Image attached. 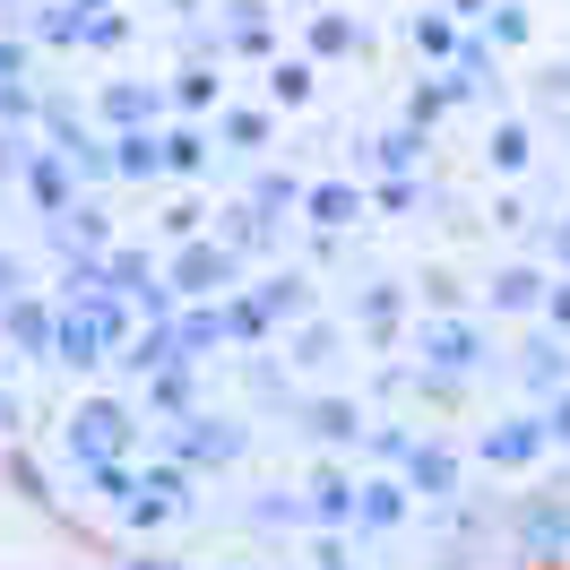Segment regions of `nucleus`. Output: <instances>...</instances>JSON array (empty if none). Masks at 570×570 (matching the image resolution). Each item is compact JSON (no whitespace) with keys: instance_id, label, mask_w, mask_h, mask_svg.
Segmentation results:
<instances>
[{"instance_id":"obj_1","label":"nucleus","mask_w":570,"mask_h":570,"mask_svg":"<svg viewBox=\"0 0 570 570\" xmlns=\"http://www.w3.org/2000/svg\"><path fill=\"white\" fill-rule=\"evenodd\" d=\"M70 450L87 466H112L121 450H130V406H112V397H87L78 406V424H70Z\"/></svg>"},{"instance_id":"obj_2","label":"nucleus","mask_w":570,"mask_h":570,"mask_svg":"<svg viewBox=\"0 0 570 570\" xmlns=\"http://www.w3.org/2000/svg\"><path fill=\"white\" fill-rule=\"evenodd\" d=\"M225 277H234V250H225V243H190L174 259V277H165V285H181V303H208Z\"/></svg>"},{"instance_id":"obj_3","label":"nucleus","mask_w":570,"mask_h":570,"mask_svg":"<svg viewBox=\"0 0 570 570\" xmlns=\"http://www.w3.org/2000/svg\"><path fill=\"white\" fill-rule=\"evenodd\" d=\"M424 355H432V372H475V363H484V337L466 321H441V328H424Z\"/></svg>"},{"instance_id":"obj_4","label":"nucleus","mask_w":570,"mask_h":570,"mask_svg":"<svg viewBox=\"0 0 570 570\" xmlns=\"http://www.w3.org/2000/svg\"><path fill=\"white\" fill-rule=\"evenodd\" d=\"M174 510H190V475L156 466V475L139 484V501H130V519H139V528H156V519H174Z\"/></svg>"},{"instance_id":"obj_5","label":"nucleus","mask_w":570,"mask_h":570,"mask_svg":"<svg viewBox=\"0 0 570 570\" xmlns=\"http://www.w3.org/2000/svg\"><path fill=\"white\" fill-rule=\"evenodd\" d=\"M174 459H190V466H216V459H234V432L216 424V415H190V424L174 432Z\"/></svg>"},{"instance_id":"obj_6","label":"nucleus","mask_w":570,"mask_h":570,"mask_svg":"<svg viewBox=\"0 0 570 570\" xmlns=\"http://www.w3.org/2000/svg\"><path fill=\"white\" fill-rule=\"evenodd\" d=\"M519 372H528V390H535V397H562V390H570V355L553 346V337H528Z\"/></svg>"},{"instance_id":"obj_7","label":"nucleus","mask_w":570,"mask_h":570,"mask_svg":"<svg viewBox=\"0 0 570 570\" xmlns=\"http://www.w3.org/2000/svg\"><path fill=\"white\" fill-rule=\"evenodd\" d=\"M544 441H553V424H535V415H519V424H501L493 441H484V459H493V466H528L535 450H544Z\"/></svg>"},{"instance_id":"obj_8","label":"nucleus","mask_w":570,"mask_h":570,"mask_svg":"<svg viewBox=\"0 0 570 570\" xmlns=\"http://www.w3.org/2000/svg\"><path fill=\"white\" fill-rule=\"evenodd\" d=\"M27 190H36L43 216H70V165H61V156H36V165H27Z\"/></svg>"},{"instance_id":"obj_9","label":"nucleus","mask_w":570,"mask_h":570,"mask_svg":"<svg viewBox=\"0 0 570 570\" xmlns=\"http://www.w3.org/2000/svg\"><path fill=\"white\" fill-rule=\"evenodd\" d=\"M9 337H18L27 355H43V346H61V321H52L43 303H9Z\"/></svg>"},{"instance_id":"obj_10","label":"nucleus","mask_w":570,"mask_h":570,"mask_svg":"<svg viewBox=\"0 0 570 570\" xmlns=\"http://www.w3.org/2000/svg\"><path fill=\"white\" fill-rule=\"evenodd\" d=\"M355 519H363V528H397V519H406V484H397V475H390V484H363Z\"/></svg>"},{"instance_id":"obj_11","label":"nucleus","mask_w":570,"mask_h":570,"mask_svg":"<svg viewBox=\"0 0 570 570\" xmlns=\"http://www.w3.org/2000/svg\"><path fill=\"white\" fill-rule=\"evenodd\" d=\"M355 190H346V181H312V190H303V216H321V225H355Z\"/></svg>"},{"instance_id":"obj_12","label":"nucleus","mask_w":570,"mask_h":570,"mask_svg":"<svg viewBox=\"0 0 570 570\" xmlns=\"http://www.w3.org/2000/svg\"><path fill=\"white\" fill-rule=\"evenodd\" d=\"M181 355H208V346H225L234 337V312H190V321H174Z\"/></svg>"},{"instance_id":"obj_13","label":"nucleus","mask_w":570,"mask_h":570,"mask_svg":"<svg viewBox=\"0 0 570 570\" xmlns=\"http://www.w3.org/2000/svg\"><path fill=\"white\" fill-rule=\"evenodd\" d=\"M415 156H424V139H415V130H390V139H372V165H381L390 181L415 174Z\"/></svg>"},{"instance_id":"obj_14","label":"nucleus","mask_w":570,"mask_h":570,"mask_svg":"<svg viewBox=\"0 0 570 570\" xmlns=\"http://www.w3.org/2000/svg\"><path fill=\"white\" fill-rule=\"evenodd\" d=\"M493 303H501V312H535V303H544V277H535V268H501Z\"/></svg>"},{"instance_id":"obj_15","label":"nucleus","mask_w":570,"mask_h":570,"mask_svg":"<svg viewBox=\"0 0 570 570\" xmlns=\"http://www.w3.org/2000/svg\"><path fill=\"white\" fill-rule=\"evenodd\" d=\"M165 165V139H147V130H121V147H112V174H156Z\"/></svg>"},{"instance_id":"obj_16","label":"nucleus","mask_w":570,"mask_h":570,"mask_svg":"<svg viewBox=\"0 0 570 570\" xmlns=\"http://www.w3.org/2000/svg\"><path fill=\"white\" fill-rule=\"evenodd\" d=\"M312 519L346 528V519H355V484H346V475H321V484H312Z\"/></svg>"},{"instance_id":"obj_17","label":"nucleus","mask_w":570,"mask_h":570,"mask_svg":"<svg viewBox=\"0 0 570 570\" xmlns=\"http://www.w3.org/2000/svg\"><path fill=\"white\" fill-rule=\"evenodd\" d=\"M208 165V139L199 130H165V174H199Z\"/></svg>"},{"instance_id":"obj_18","label":"nucleus","mask_w":570,"mask_h":570,"mask_svg":"<svg viewBox=\"0 0 570 570\" xmlns=\"http://www.w3.org/2000/svg\"><path fill=\"white\" fill-rule=\"evenodd\" d=\"M312 432H321V441H355V406H346V397H321V406H312Z\"/></svg>"},{"instance_id":"obj_19","label":"nucleus","mask_w":570,"mask_h":570,"mask_svg":"<svg viewBox=\"0 0 570 570\" xmlns=\"http://www.w3.org/2000/svg\"><path fill=\"white\" fill-rule=\"evenodd\" d=\"M406 475H415L424 493H450V484H459V466L441 459V450H415V459H406Z\"/></svg>"},{"instance_id":"obj_20","label":"nucleus","mask_w":570,"mask_h":570,"mask_svg":"<svg viewBox=\"0 0 570 570\" xmlns=\"http://www.w3.org/2000/svg\"><path fill=\"white\" fill-rule=\"evenodd\" d=\"M105 112L121 121V130H147V112H156V96H147V87H121V96H105Z\"/></svg>"},{"instance_id":"obj_21","label":"nucleus","mask_w":570,"mask_h":570,"mask_svg":"<svg viewBox=\"0 0 570 570\" xmlns=\"http://www.w3.org/2000/svg\"><path fill=\"white\" fill-rule=\"evenodd\" d=\"M493 165H501V174L528 165V130H519V121H501V130H493Z\"/></svg>"},{"instance_id":"obj_22","label":"nucleus","mask_w":570,"mask_h":570,"mask_svg":"<svg viewBox=\"0 0 570 570\" xmlns=\"http://www.w3.org/2000/svg\"><path fill=\"white\" fill-rule=\"evenodd\" d=\"M415 43H424V52H441V61H459V27H450V18H424V27H415Z\"/></svg>"},{"instance_id":"obj_23","label":"nucleus","mask_w":570,"mask_h":570,"mask_svg":"<svg viewBox=\"0 0 570 570\" xmlns=\"http://www.w3.org/2000/svg\"><path fill=\"white\" fill-rule=\"evenodd\" d=\"M312 43H321V52H346V43H355V27H346V18H312Z\"/></svg>"},{"instance_id":"obj_24","label":"nucleus","mask_w":570,"mask_h":570,"mask_svg":"<svg viewBox=\"0 0 570 570\" xmlns=\"http://www.w3.org/2000/svg\"><path fill=\"white\" fill-rule=\"evenodd\" d=\"M528 535H535V544H562V535H570V510H535Z\"/></svg>"},{"instance_id":"obj_25","label":"nucleus","mask_w":570,"mask_h":570,"mask_svg":"<svg viewBox=\"0 0 570 570\" xmlns=\"http://www.w3.org/2000/svg\"><path fill=\"white\" fill-rule=\"evenodd\" d=\"M225 139H234V147H259V139H268V121H259V112H234V121H225Z\"/></svg>"},{"instance_id":"obj_26","label":"nucleus","mask_w":570,"mask_h":570,"mask_svg":"<svg viewBox=\"0 0 570 570\" xmlns=\"http://www.w3.org/2000/svg\"><path fill=\"white\" fill-rule=\"evenodd\" d=\"M156 406H190V372H156Z\"/></svg>"},{"instance_id":"obj_27","label":"nucleus","mask_w":570,"mask_h":570,"mask_svg":"<svg viewBox=\"0 0 570 570\" xmlns=\"http://www.w3.org/2000/svg\"><path fill=\"white\" fill-rule=\"evenodd\" d=\"M544 424H553V441H570V390L553 397V415H544Z\"/></svg>"},{"instance_id":"obj_28","label":"nucleus","mask_w":570,"mask_h":570,"mask_svg":"<svg viewBox=\"0 0 570 570\" xmlns=\"http://www.w3.org/2000/svg\"><path fill=\"white\" fill-rule=\"evenodd\" d=\"M0 303H18V259H0Z\"/></svg>"},{"instance_id":"obj_29","label":"nucleus","mask_w":570,"mask_h":570,"mask_svg":"<svg viewBox=\"0 0 570 570\" xmlns=\"http://www.w3.org/2000/svg\"><path fill=\"white\" fill-rule=\"evenodd\" d=\"M18 61H27V52H18V43H0V87L18 78Z\"/></svg>"},{"instance_id":"obj_30","label":"nucleus","mask_w":570,"mask_h":570,"mask_svg":"<svg viewBox=\"0 0 570 570\" xmlns=\"http://www.w3.org/2000/svg\"><path fill=\"white\" fill-rule=\"evenodd\" d=\"M553 321H562V328H570V285H553Z\"/></svg>"},{"instance_id":"obj_31","label":"nucleus","mask_w":570,"mask_h":570,"mask_svg":"<svg viewBox=\"0 0 570 570\" xmlns=\"http://www.w3.org/2000/svg\"><path fill=\"white\" fill-rule=\"evenodd\" d=\"M450 9H459V18H475V9H484V0H450Z\"/></svg>"},{"instance_id":"obj_32","label":"nucleus","mask_w":570,"mask_h":570,"mask_svg":"<svg viewBox=\"0 0 570 570\" xmlns=\"http://www.w3.org/2000/svg\"><path fill=\"white\" fill-rule=\"evenodd\" d=\"M553 250H562V259H570V225H562V234H553Z\"/></svg>"},{"instance_id":"obj_33","label":"nucleus","mask_w":570,"mask_h":570,"mask_svg":"<svg viewBox=\"0 0 570 570\" xmlns=\"http://www.w3.org/2000/svg\"><path fill=\"white\" fill-rule=\"evenodd\" d=\"M553 87H570V70H562V78H553Z\"/></svg>"}]
</instances>
